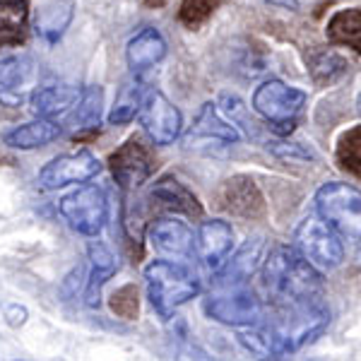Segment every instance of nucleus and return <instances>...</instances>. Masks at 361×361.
I'll use <instances>...</instances> for the list:
<instances>
[{"instance_id": "obj_13", "label": "nucleus", "mask_w": 361, "mask_h": 361, "mask_svg": "<svg viewBox=\"0 0 361 361\" xmlns=\"http://www.w3.org/2000/svg\"><path fill=\"white\" fill-rule=\"evenodd\" d=\"M265 253H267V241L263 234H255V236H248L246 243L231 255L229 260H224L222 267L214 277V284L219 289H226V287H241L246 284L255 272L263 267V260H265Z\"/></svg>"}, {"instance_id": "obj_9", "label": "nucleus", "mask_w": 361, "mask_h": 361, "mask_svg": "<svg viewBox=\"0 0 361 361\" xmlns=\"http://www.w3.org/2000/svg\"><path fill=\"white\" fill-rule=\"evenodd\" d=\"M137 116L145 135L152 140V145H159V147L173 145L178 140L180 130H183V116H180L178 106L159 90L145 92Z\"/></svg>"}, {"instance_id": "obj_2", "label": "nucleus", "mask_w": 361, "mask_h": 361, "mask_svg": "<svg viewBox=\"0 0 361 361\" xmlns=\"http://www.w3.org/2000/svg\"><path fill=\"white\" fill-rule=\"evenodd\" d=\"M145 284L154 313L169 320L178 306L200 294V279L178 260H152L145 267Z\"/></svg>"}, {"instance_id": "obj_3", "label": "nucleus", "mask_w": 361, "mask_h": 361, "mask_svg": "<svg viewBox=\"0 0 361 361\" xmlns=\"http://www.w3.org/2000/svg\"><path fill=\"white\" fill-rule=\"evenodd\" d=\"M316 212L347 241L361 243V190L342 180L323 183L316 193Z\"/></svg>"}, {"instance_id": "obj_6", "label": "nucleus", "mask_w": 361, "mask_h": 361, "mask_svg": "<svg viewBox=\"0 0 361 361\" xmlns=\"http://www.w3.org/2000/svg\"><path fill=\"white\" fill-rule=\"evenodd\" d=\"M294 248L320 272L335 270L345 260V246L340 241V234L320 217H306L296 226Z\"/></svg>"}, {"instance_id": "obj_31", "label": "nucleus", "mask_w": 361, "mask_h": 361, "mask_svg": "<svg viewBox=\"0 0 361 361\" xmlns=\"http://www.w3.org/2000/svg\"><path fill=\"white\" fill-rule=\"evenodd\" d=\"M29 75L27 58H0V90L8 92L22 85Z\"/></svg>"}, {"instance_id": "obj_21", "label": "nucleus", "mask_w": 361, "mask_h": 361, "mask_svg": "<svg viewBox=\"0 0 361 361\" xmlns=\"http://www.w3.org/2000/svg\"><path fill=\"white\" fill-rule=\"evenodd\" d=\"M75 17L73 0H49L34 15V29L49 46L58 44Z\"/></svg>"}, {"instance_id": "obj_32", "label": "nucleus", "mask_w": 361, "mask_h": 361, "mask_svg": "<svg viewBox=\"0 0 361 361\" xmlns=\"http://www.w3.org/2000/svg\"><path fill=\"white\" fill-rule=\"evenodd\" d=\"M270 149L275 152L277 157H282V159H308L306 149H301L299 145H292V142H270Z\"/></svg>"}, {"instance_id": "obj_11", "label": "nucleus", "mask_w": 361, "mask_h": 361, "mask_svg": "<svg viewBox=\"0 0 361 361\" xmlns=\"http://www.w3.org/2000/svg\"><path fill=\"white\" fill-rule=\"evenodd\" d=\"M99 171H102V161L90 149H80V152L61 154L46 161L39 171V185L44 190H58L66 185L87 183V180L99 176Z\"/></svg>"}, {"instance_id": "obj_20", "label": "nucleus", "mask_w": 361, "mask_h": 361, "mask_svg": "<svg viewBox=\"0 0 361 361\" xmlns=\"http://www.w3.org/2000/svg\"><path fill=\"white\" fill-rule=\"evenodd\" d=\"M80 94H82V87L78 85L39 87L29 97V109H32L34 116H42V118H58V116L70 114V109L78 104Z\"/></svg>"}, {"instance_id": "obj_22", "label": "nucleus", "mask_w": 361, "mask_h": 361, "mask_svg": "<svg viewBox=\"0 0 361 361\" xmlns=\"http://www.w3.org/2000/svg\"><path fill=\"white\" fill-rule=\"evenodd\" d=\"M149 195H152V200H159L161 205L173 209V212H180L185 217H202V205L195 193L173 176H164L157 180Z\"/></svg>"}, {"instance_id": "obj_27", "label": "nucleus", "mask_w": 361, "mask_h": 361, "mask_svg": "<svg viewBox=\"0 0 361 361\" xmlns=\"http://www.w3.org/2000/svg\"><path fill=\"white\" fill-rule=\"evenodd\" d=\"M335 161L349 176L361 178V126L349 128L340 135L335 147Z\"/></svg>"}, {"instance_id": "obj_7", "label": "nucleus", "mask_w": 361, "mask_h": 361, "mask_svg": "<svg viewBox=\"0 0 361 361\" xmlns=\"http://www.w3.org/2000/svg\"><path fill=\"white\" fill-rule=\"evenodd\" d=\"M330 323V311L320 301H311V304L292 306V316L284 320L282 325L272 330L277 347V357L292 354L296 349H301L308 342H313L318 335L325 333Z\"/></svg>"}, {"instance_id": "obj_4", "label": "nucleus", "mask_w": 361, "mask_h": 361, "mask_svg": "<svg viewBox=\"0 0 361 361\" xmlns=\"http://www.w3.org/2000/svg\"><path fill=\"white\" fill-rule=\"evenodd\" d=\"M253 111L272 126L279 135H287L296 128V121L304 114L306 92L284 85L282 80H265L253 92Z\"/></svg>"}, {"instance_id": "obj_26", "label": "nucleus", "mask_w": 361, "mask_h": 361, "mask_svg": "<svg viewBox=\"0 0 361 361\" xmlns=\"http://www.w3.org/2000/svg\"><path fill=\"white\" fill-rule=\"evenodd\" d=\"M145 85L140 80V75H133V80L121 87L118 94H116V102L109 111L106 121L111 126H126L130 123L133 118L140 114V106H142V99H145Z\"/></svg>"}, {"instance_id": "obj_5", "label": "nucleus", "mask_w": 361, "mask_h": 361, "mask_svg": "<svg viewBox=\"0 0 361 361\" xmlns=\"http://www.w3.org/2000/svg\"><path fill=\"white\" fill-rule=\"evenodd\" d=\"M58 212L73 231L97 238L109 222V197L99 185H82L58 200Z\"/></svg>"}, {"instance_id": "obj_29", "label": "nucleus", "mask_w": 361, "mask_h": 361, "mask_svg": "<svg viewBox=\"0 0 361 361\" xmlns=\"http://www.w3.org/2000/svg\"><path fill=\"white\" fill-rule=\"evenodd\" d=\"M219 5L222 0H183L178 8V22L185 29H200Z\"/></svg>"}, {"instance_id": "obj_30", "label": "nucleus", "mask_w": 361, "mask_h": 361, "mask_svg": "<svg viewBox=\"0 0 361 361\" xmlns=\"http://www.w3.org/2000/svg\"><path fill=\"white\" fill-rule=\"evenodd\" d=\"M109 306H111L114 316L116 318H123V320H133L137 318L140 313V292L135 284H123L121 289H116L109 299Z\"/></svg>"}, {"instance_id": "obj_8", "label": "nucleus", "mask_w": 361, "mask_h": 361, "mask_svg": "<svg viewBox=\"0 0 361 361\" xmlns=\"http://www.w3.org/2000/svg\"><path fill=\"white\" fill-rule=\"evenodd\" d=\"M202 311L214 323L229 328H250L263 320V304L255 292L243 287H226L224 292L212 294L202 301Z\"/></svg>"}, {"instance_id": "obj_14", "label": "nucleus", "mask_w": 361, "mask_h": 361, "mask_svg": "<svg viewBox=\"0 0 361 361\" xmlns=\"http://www.w3.org/2000/svg\"><path fill=\"white\" fill-rule=\"evenodd\" d=\"M147 238H149V246H152L157 253L171 260L188 258L195 246V236H193V231H190V226L173 217L157 219V222L149 226Z\"/></svg>"}, {"instance_id": "obj_34", "label": "nucleus", "mask_w": 361, "mask_h": 361, "mask_svg": "<svg viewBox=\"0 0 361 361\" xmlns=\"http://www.w3.org/2000/svg\"><path fill=\"white\" fill-rule=\"evenodd\" d=\"M263 3L272 5V8H282V10H299V0H263Z\"/></svg>"}, {"instance_id": "obj_17", "label": "nucleus", "mask_w": 361, "mask_h": 361, "mask_svg": "<svg viewBox=\"0 0 361 361\" xmlns=\"http://www.w3.org/2000/svg\"><path fill=\"white\" fill-rule=\"evenodd\" d=\"M241 140V133H238L236 123H229V121L222 118V114L217 111V104L207 102L200 106V111L195 114L193 128H190L188 137V147L193 142H222V145H236Z\"/></svg>"}, {"instance_id": "obj_15", "label": "nucleus", "mask_w": 361, "mask_h": 361, "mask_svg": "<svg viewBox=\"0 0 361 361\" xmlns=\"http://www.w3.org/2000/svg\"><path fill=\"white\" fill-rule=\"evenodd\" d=\"M234 246V229L224 219H207L197 226L195 234V253L202 265L209 270H219L222 263L229 258Z\"/></svg>"}, {"instance_id": "obj_24", "label": "nucleus", "mask_w": 361, "mask_h": 361, "mask_svg": "<svg viewBox=\"0 0 361 361\" xmlns=\"http://www.w3.org/2000/svg\"><path fill=\"white\" fill-rule=\"evenodd\" d=\"M325 34L333 46H345L354 54H361V8L337 10L328 20Z\"/></svg>"}, {"instance_id": "obj_12", "label": "nucleus", "mask_w": 361, "mask_h": 361, "mask_svg": "<svg viewBox=\"0 0 361 361\" xmlns=\"http://www.w3.org/2000/svg\"><path fill=\"white\" fill-rule=\"evenodd\" d=\"M217 202L224 212L241 219H260L267 212L263 190L258 188L255 178L246 176V173L226 178L217 190Z\"/></svg>"}, {"instance_id": "obj_25", "label": "nucleus", "mask_w": 361, "mask_h": 361, "mask_svg": "<svg viewBox=\"0 0 361 361\" xmlns=\"http://www.w3.org/2000/svg\"><path fill=\"white\" fill-rule=\"evenodd\" d=\"M102 109H104V90L102 85L82 87L78 104L70 109L68 123L75 133L80 130H97L102 123Z\"/></svg>"}, {"instance_id": "obj_19", "label": "nucleus", "mask_w": 361, "mask_h": 361, "mask_svg": "<svg viewBox=\"0 0 361 361\" xmlns=\"http://www.w3.org/2000/svg\"><path fill=\"white\" fill-rule=\"evenodd\" d=\"M63 135V126L56 118H42L37 116L29 123H22L8 130L3 135L5 147L20 149V152H32V149H42L46 145H51L54 140Z\"/></svg>"}, {"instance_id": "obj_23", "label": "nucleus", "mask_w": 361, "mask_h": 361, "mask_svg": "<svg viewBox=\"0 0 361 361\" xmlns=\"http://www.w3.org/2000/svg\"><path fill=\"white\" fill-rule=\"evenodd\" d=\"M29 5L27 0H0V49L20 46L27 39Z\"/></svg>"}, {"instance_id": "obj_18", "label": "nucleus", "mask_w": 361, "mask_h": 361, "mask_svg": "<svg viewBox=\"0 0 361 361\" xmlns=\"http://www.w3.org/2000/svg\"><path fill=\"white\" fill-rule=\"evenodd\" d=\"M87 258H90V279L85 282V304L90 308H99V304H102V289L116 275L118 260H116L114 250L104 241L87 243Z\"/></svg>"}, {"instance_id": "obj_36", "label": "nucleus", "mask_w": 361, "mask_h": 361, "mask_svg": "<svg viewBox=\"0 0 361 361\" xmlns=\"http://www.w3.org/2000/svg\"><path fill=\"white\" fill-rule=\"evenodd\" d=\"M357 109H359V114H361V94H359V99H357Z\"/></svg>"}, {"instance_id": "obj_28", "label": "nucleus", "mask_w": 361, "mask_h": 361, "mask_svg": "<svg viewBox=\"0 0 361 361\" xmlns=\"http://www.w3.org/2000/svg\"><path fill=\"white\" fill-rule=\"evenodd\" d=\"M308 70H311L313 82L323 87L335 82L337 78H342L347 73V61L342 56L333 54V51H318L308 61Z\"/></svg>"}, {"instance_id": "obj_16", "label": "nucleus", "mask_w": 361, "mask_h": 361, "mask_svg": "<svg viewBox=\"0 0 361 361\" xmlns=\"http://www.w3.org/2000/svg\"><path fill=\"white\" fill-rule=\"evenodd\" d=\"M166 39L161 37L159 29L154 27H145L140 29L135 37L128 42L126 46V61L133 75H142L147 70H152L154 66H159L166 58Z\"/></svg>"}, {"instance_id": "obj_10", "label": "nucleus", "mask_w": 361, "mask_h": 361, "mask_svg": "<svg viewBox=\"0 0 361 361\" xmlns=\"http://www.w3.org/2000/svg\"><path fill=\"white\" fill-rule=\"evenodd\" d=\"M109 169L116 183L123 190H135L142 183H147L157 169V157L149 149V145L142 142L140 135L128 137L116 152L109 157Z\"/></svg>"}, {"instance_id": "obj_35", "label": "nucleus", "mask_w": 361, "mask_h": 361, "mask_svg": "<svg viewBox=\"0 0 361 361\" xmlns=\"http://www.w3.org/2000/svg\"><path fill=\"white\" fill-rule=\"evenodd\" d=\"M140 5H142V8H147V10H159V8H164V5H166V0H140Z\"/></svg>"}, {"instance_id": "obj_1", "label": "nucleus", "mask_w": 361, "mask_h": 361, "mask_svg": "<svg viewBox=\"0 0 361 361\" xmlns=\"http://www.w3.org/2000/svg\"><path fill=\"white\" fill-rule=\"evenodd\" d=\"M263 284L279 304L301 306L318 301L323 294V277L294 246H275L265 253Z\"/></svg>"}, {"instance_id": "obj_33", "label": "nucleus", "mask_w": 361, "mask_h": 361, "mask_svg": "<svg viewBox=\"0 0 361 361\" xmlns=\"http://www.w3.org/2000/svg\"><path fill=\"white\" fill-rule=\"evenodd\" d=\"M3 316H5V323H8L10 328H22L29 318V311L20 304H8L3 308Z\"/></svg>"}]
</instances>
